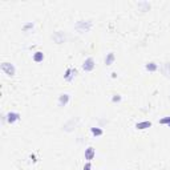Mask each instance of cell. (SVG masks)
<instances>
[{
  "mask_svg": "<svg viewBox=\"0 0 170 170\" xmlns=\"http://www.w3.org/2000/svg\"><path fill=\"white\" fill-rule=\"evenodd\" d=\"M150 126H151L150 121H141V122H137V124H135V129L137 130H145Z\"/></svg>",
  "mask_w": 170,
  "mask_h": 170,
  "instance_id": "ba28073f",
  "label": "cell"
},
{
  "mask_svg": "<svg viewBox=\"0 0 170 170\" xmlns=\"http://www.w3.org/2000/svg\"><path fill=\"white\" fill-rule=\"evenodd\" d=\"M114 58H116L114 53L113 52H109L108 55H106V57H105V64H106V65H112V64H113V61H114Z\"/></svg>",
  "mask_w": 170,
  "mask_h": 170,
  "instance_id": "9c48e42d",
  "label": "cell"
},
{
  "mask_svg": "<svg viewBox=\"0 0 170 170\" xmlns=\"http://www.w3.org/2000/svg\"><path fill=\"white\" fill-rule=\"evenodd\" d=\"M82 170H92V164H90V162H86V164L84 165V167H82Z\"/></svg>",
  "mask_w": 170,
  "mask_h": 170,
  "instance_id": "2e32d148",
  "label": "cell"
},
{
  "mask_svg": "<svg viewBox=\"0 0 170 170\" xmlns=\"http://www.w3.org/2000/svg\"><path fill=\"white\" fill-rule=\"evenodd\" d=\"M74 76H76V69H73V68H68V69L65 71V74H64V79H65L66 81H72Z\"/></svg>",
  "mask_w": 170,
  "mask_h": 170,
  "instance_id": "8992f818",
  "label": "cell"
},
{
  "mask_svg": "<svg viewBox=\"0 0 170 170\" xmlns=\"http://www.w3.org/2000/svg\"><path fill=\"white\" fill-rule=\"evenodd\" d=\"M90 132H92V134L94 135V137H100V135L104 134V132H102L101 128H90Z\"/></svg>",
  "mask_w": 170,
  "mask_h": 170,
  "instance_id": "7c38bea8",
  "label": "cell"
},
{
  "mask_svg": "<svg viewBox=\"0 0 170 170\" xmlns=\"http://www.w3.org/2000/svg\"><path fill=\"white\" fill-rule=\"evenodd\" d=\"M32 28H33V23H27L23 27L24 31H28V29H32Z\"/></svg>",
  "mask_w": 170,
  "mask_h": 170,
  "instance_id": "9a60e30c",
  "label": "cell"
},
{
  "mask_svg": "<svg viewBox=\"0 0 170 170\" xmlns=\"http://www.w3.org/2000/svg\"><path fill=\"white\" fill-rule=\"evenodd\" d=\"M112 101H113V102H118V101H121V96H120V94H114V97L112 98Z\"/></svg>",
  "mask_w": 170,
  "mask_h": 170,
  "instance_id": "e0dca14e",
  "label": "cell"
},
{
  "mask_svg": "<svg viewBox=\"0 0 170 170\" xmlns=\"http://www.w3.org/2000/svg\"><path fill=\"white\" fill-rule=\"evenodd\" d=\"M44 60V53L42 52H35V55H33V61L35 63H41V61Z\"/></svg>",
  "mask_w": 170,
  "mask_h": 170,
  "instance_id": "30bf717a",
  "label": "cell"
},
{
  "mask_svg": "<svg viewBox=\"0 0 170 170\" xmlns=\"http://www.w3.org/2000/svg\"><path fill=\"white\" fill-rule=\"evenodd\" d=\"M58 35H61V32H58ZM53 39L56 40V42H58V44H60V42L64 41V39H65V37H58L57 35H55V36H53Z\"/></svg>",
  "mask_w": 170,
  "mask_h": 170,
  "instance_id": "5bb4252c",
  "label": "cell"
},
{
  "mask_svg": "<svg viewBox=\"0 0 170 170\" xmlns=\"http://www.w3.org/2000/svg\"><path fill=\"white\" fill-rule=\"evenodd\" d=\"M1 71L4 72L7 76H15V73H16V69H15V65L13 64H11V63H3L1 64Z\"/></svg>",
  "mask_w": 170,
  "mask_h": 170,
  "instance_id": "6da1fadb",
  "label": "cell"
},
{
  "mask_svg": "<svg viewBox=\"0 0 170 170\" xmlns=\"http://www.w3.org/2000/svg\"><path fill=\"white\" fill-rule=\"evenodd\" d=\"M96 64H94V60H93V57H88L85 58L84 64H82V69H84L85 72H92L93 69H94Z\"/></svg>",
  "mask_w": 170,
  "mask_h": 170,
  "instance_id": "3957f363",
  "label": "cell"
},
{
  "mask_svg": "<svg viewBox=\"0 0 170 170\" xmlns=\"http://www.w3.org/2000/svg\"><path fill=\"white\" fill-rule=\"evenodd\" d=\"M96 156V150L92 148V146H89V148L85 149V159H86L88 162H90L93 158H94Z\"/></svg>",
  "mask_w": 170,
  "mask_h": 170,
  "instance_id": "5b68a950",
  "label": "cell"
},
{
  "mask_svg": "<svg viewBox=\"0 0 170 170\" xmlns=\"http://www.w3.org/2000/svg\"><path fill=\"white\" fill-rule=\"evenodd\" d=\"M69 98H71V96H69L68 93H63V94H60V97H58V105L65 106L66 104L69 102Z\"/></svg>",
  "mask_w": 170,
  "mask_h": 170,
  "instance_id": "52a82bcc",
  "label": "cell"
},
{
  "mask_svg": "<svg viewBox=\"0 0 170 170\" xmlns=\"http://www.w3.org/2000/svg\"><path fill=\"white\" fill-rule=\"evenodd\" d=\"M159 124L167 125V126L170 128V117H164V118H161V120H159Z\"/></svg>",
  "mask_w": 170,
  "mask_h": 170,
  "instance_id": "4fadbf2b",
  "label": "cell"
},
{
  "mask_svg": "<svg viewBox=\"0 0 170 170\" xmlns=\"http://www.w3.org/2000/svg\"><path fill=\"white\" fill-rule=\"evenodd\" d=\"M145 69L149 71V72H156L157 69H158V65H157L156 63H148L145 65Z\"/></svg>",
  "mask_w": 170,
  "mask_h": 170,
  "instance_id": "8fae6325",
  "label": "cell"
},
{
  "mask_svg": "<svg viewBox=\"0 0 170 170\" xmlns=\"http://www.w3.org/2000/svg\"><path fill=\"white\" fill-rule=\"evenodd\" d=\"M90 27H92V23L90 21H77L76 24V29L79 32H88L90 29Z\"/></svg>",
  "mask_w": 170,
  "mask_h": 170,
  "instance_id": "7a4b0ae2",
  "label": "cell"
},
{
  "mask_svg": "<svg viewBox=\"0 0 170 170\" xmlns=\"http://www.w3.org/2000/svg\"><path fill=\"white\" fill-rule=\"evenodd\" d=\"M17 120H20V114H19L17 112H9V113L7 114V122L8 124H13V122H16Z\"/></svg>",
  "mask_w": 170,
  "mask_h": 170,
  "instance_id": "277c9868",
  "label": "cell"
}]
</instances>
